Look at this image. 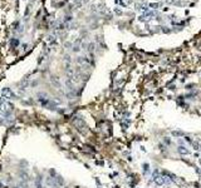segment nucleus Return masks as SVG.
Listing matches in <instances>:
<instances>
[{
	"label": "nucleus",
	"mask_w": 201,
	"mask_h": 188,
	"mask_svg": "<svg viewBox=\"0 0 201 188\" xmlns=\"http://www.w3.org/2000/svg\"><path fill=\"white\" fill-rule=\"evenodd\" d=\"M148 6H151V8H153V9H157V8L160 6V4H156V3H151Z\"/></svg>",
	"instance_id": "nucleus-7"
},
{
	"label": "nucleus",
	"mask_w": 201,
	"mask_h": 188,
	"mask_svg": "<svg viewBox=\"0 0 201 188\" xmlns=\"http://www.w3.org/2000/svg\"><path fill=\"white\" fill-rule=\"evenodd\" d=\"M88 47H89V48H88L89 52H93V50H94V44H93V43H91V44H89Z\"/></svg>",
	"instance_id": "nucleus-9"
},
{
	"label": "nucleus",
	"mask_w": 201,
	"mask_h": 188,
	"mask_svg": "<svg viewBox=\"0 0 201 188\" xmlns=\"http://www.w3.org/2000/svg\"><path fill=\"white\" fill-rule=\"evenodd\" d=\"M177 150H179L180 154H183V156H187V154H189V150H187V148H185V147H179Z\"/></svg>",
	"instance_id": "nucleus-4"
},
{
	"label": "nucleus",
	"mask_w": 201,
	"mask_h": 188,
	"mask_svg": "<svg viewBox=\"0 0 201 188\" xmlns=\"http://www.w3.org/2000/svg\"><path fill=\"white\" fill-rule=\"evenodd\" d=\"M153 182L159 186H162L165 183V179L162 176H159V170H155V174H153Z\"/></svg>",
	"instance_id": "nucleus-2"
},
{
	"label": "nucleus",
	"mask_w": 201,
	"mask_h": 188,
	"mask_svg": "<svg viewBox=\"0 0 201 188\" xmlns=\"http://www.w3.org/2000/svg\"><path fill=\"white\" fill-rule=\"evenodd\" d=\"M172 135H175V137H182L183 133H182V132H176V131H175V132H172Z\"/></svg>",
	"instance_id": "nucleus-6"
},
{
	"label": "nucleus",
	"mask_w": 201,
	"mask_h": 188,
	"mask_svg": "<svg viewBox=\"0 0 201 188\" xmlns=\"http://www.w3.org/2000/svg\"><path fill=\"white\" fill-rule=\"evenodd\" d=\"M1 95H3V98H6V99H13V98H15L14 92H13L11 89H9V88H4V89L1 90Z\"/></svg>",
	"instance_id": "nucleus-1"
},
{
	"label": "nucleus",
	"mask_w": 201,
	"mask_h": 188,
	"mask_svg": "<svg viewBox=\"0 0 201 188\" xmlns=\"http://www.w3.org/2000/svg\"><path fill=\"white\" fill-rule=\"evenodd\" d=\"M196 172H197V173H200V174H201V172H200V170H199V169H196Z\"/></svg>",
	"instance_id": "nucleus-10"
},
{
	"label": "nucleus",
	"mask_w": 201,
	"mask_h": 188,
	"mask_svg": "<svg viewBox=\"0 0 201 188\" xmlns=\"http://www.w3.org/2000/svg\"><path fill=\"white\" fill-rule=\"evenodd\" d=\"M74 123H75V125L78 127V129H79L81 132H83V128H85V124H84V122H83V121H81V119H79V121H78V122L75 121Z\"/></svg>",
	"instance_id": "nucleus-3"
},
{
	"label": "nucleus",
	"mask_w": 201,
	"mask_h": 188,
	"mask_svg": "<svg viewBox=\"0 0 201 188\" xmlns=\"http://www.w3.org/2000/svg\"><path fill=\"white\" fill-rule=\"evenodd\" d=\"M18 43H19V41L16 40V39H13V40H11V47H16V45H18Z\"/></svg>",
	"instance_id": "nucleus-8"
},
{
	"label": "nucleus",
	"mask_w": 201,
	"mask_h": 188,
	"mask_svg": "<svg viewBox=\"0 0 201 188\" xmlns=\"http://www.w3.org/2000/svg\"><path fill=\"white\" fill-rule=\"evenodd\" d=\"M150 172V166H148L147 163H145L143 164V174H146V173H148Z\"/></svg>",
	"instance_id": "nucleus-5"
}]
</instances>
